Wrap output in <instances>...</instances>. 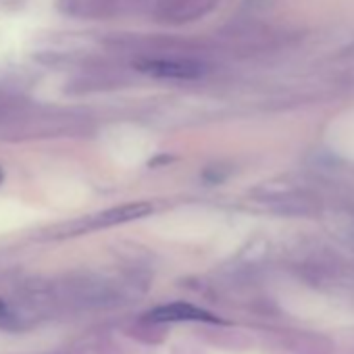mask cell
Listing matches in <instances>:
<instances>
[{
    "instance_id": "5",
    "label": "cell",
    "mask_w": 354,
    "mask_h": 354,
    "mask_svg": "<svg viewBox=\"0 0 354 354\" xmlns=\"http://www.w3.org/2000/svg\"><path fill=\"white\" fill-rule=\"evenodd\" d=\"M3 180H5V173H3V169H0V184H3Z\"/></svg>"
},
{
    "instance_id": "3",
    "label": "cell",
    "mask_w": 354,
    "mask_h": 354,
    "mask_svg": "<svg viewBox=\"0 0 354 354\" xmlns=\"http://www.w3.org/2000/svg\"><path fill=\"white\" fill-rule=\"evenodd\" d=\"M152 213V205L148 203H129V205H123V207H115V209H109L100 215H94L90 219H86L75 232H84V230H100V227H113V225H119V223H127V221H133V219H142L146 215Z\"/></svg>"
},
{
    "instance_id": "4",
    "label": "cell",
    "mask_w": 354,
    "mask_h": 354,
    "mask_svg": "<svg viewBox=\"0 0 354 354\" xmlns=\"http://www.w3.org/2000/svg\"><path fill=\"white\" fill-rule=\"evenodd\" d=\"M7 315V306H5V302H0V317H5Z\"/></svg>"
},
{
    "instance_id": "1",
    "label": "cell",
    "mask_w": 354,
    "mask_h": 354,
    "mask_svg": "<svg viewBox=\"0 0 354 354\" xmlns=\"http://www.w3.org/2000/svg\"><path fill=\"white\" fill-rule=\"evenodd\" d=\"M133 67L140 73L160 80H198L205 73V65L184 59H140Z\"/></svg>"
},
{
    "instance_id": "2",
    "label": "cell",
    "mask_w": 354,
    "mask_h": 354,
    "mask_svg": "<svg viewBox=\"0 0 354 354\" xmlns=\"http://www.w3.org/2000/svg\"><path fill=\"white\" fill-rule=\"evenodd\" d=\"M152 323H177V321H203V323H223L219 317L211 315L205 308H198L190 302H171L156 306L146 315Z\"/></svg>"
}]
</instances>
